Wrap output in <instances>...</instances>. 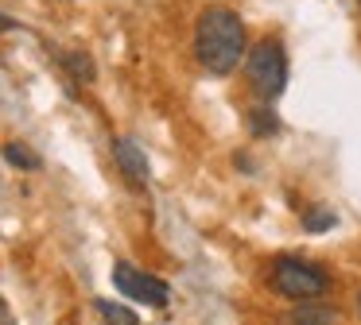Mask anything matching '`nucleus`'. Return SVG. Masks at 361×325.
<instances>
[{
    "label": "nucleus",
    "instance_id": "f257e3e1",
    "mask_svg": "<svg viewBox=\"0 0 361 325\" xmlns=\"http://www.w3.org/2000/svg\"><path fill=\"white\" fill-rule=\"evenodd\" d=\"M245 54V23L229 8H206L195 27V58L206 74H233Z\"/></svg>",
    "mask_w": 361,
    "mask_h": 325
},
{
    "label": "nucleus",
    "instance_id": "f03ea898",
    "mask_svg": "<svg viewBox=\"0 0 361 325\" xmlns=\"http://www.w3.org/2000/svg\"><path fill=\"white\" fill-rule=\"evenodd\" d=\"M245 74H249V85L257 97L276 101L288 85V54L276 39H260L249 54H245Z\"/></svg>",
    "mask_w": 361,
    "mask_h": 325
},
{
    "label": "nucleus",
    "instance_id": "7ed1b4c3",
    "mask_svg": "<svg viewBox=\"0 0 361 325\" xmlns=\"http://www.w3.org/2000/svg\"><path fill=\"white\" fill-rule=\"evenodd\" d=\"M272 286L291 302H314L330 291V279L314 263L303 260H276L272 263Z\"/></svg>",
    "mask_w": 361,
    "mask_h": 325
},
{
    "label": "nucleus",
    "instance_id": "20e7f679",
    "mask_svg": "<svg viewBox=\"0 0 361 325\" xmlns=\"http://www.w3.org/2000/svg\"><path fill=\"white\" fill-rule=\"evenodd\" d=\"M113 283L125 298H136V302H148V306H167L171 302V286L164 279L148 275L144 267H133V263H117L113 267Z\"/></svg>",
    "mask_w": 361,
    "mask_h": 325
},
{
    "label": "nucleus",
    "instance_id": "39448f33",
    "mask_svg": "<svg viewBox=\"0 0 361 325\" xmlns=\"http://www.w3.org/2000/svg\"><path fill=\"white\" fill-rule=\"evenodd\" d=\"M113 159H117L121 174L133 186H148V155H144L133 139H113Z\"/></svg>",
    "mask_w": 361,
    "mask_h": 325
},
{
    "label": "nucleus",
    "instance_id": "423d86ee",
    "mask_svg": "<svg viewBox=\"0 0 361 325\" xmlns=\"http://www.w3.org/2000/svg\"><path fill=\"white\" fill-rule=\"evenodd\" d=\"M338 314L330 306H319V302H299L288 314V325H334Z\"/></svg>",
    "mask_w": 361,
    "mask_h": 325
},
{
    "label": "nucleus",
    "instance_id": "0eeeda50",
    "mask_svg": "<svg viewBox=\"0 0 361 325\" xmlns=\"http://www.w3.org/2000/svg\"><path fill=\"white\" fill-rule=\"evenodd\" d=\"M97 310H102V317L109 325H140V317L133 314L128 306H121V302H109V298H97Z\"/></svg>",
    "mask_w": 361,
    "mask_h": 325
},
{
    "label": "nucleus",
    "instance_id": "6e6552de",
    "mask_svg": "<svg viewBox=\"0 0 361 325\" xmlns=\"http://www.w3.org/2000/svg\"><path fill=\"white\" fill-rule=\"evenodd\" d=\"M249 128H252V136H276L280 120H276L272 108H249Z\"/></svg>",
    "mask_w": 361,
    "mask_h": 325
},
{
    "label": "nucleus",
    "instance_id": "1a4fd4ad",
    "mask_svg": "<svg viewBox=\"0 0 361 325\" xmlns=\"http://www.w3.org/2000/svg\"><path fill=\"white\" fill-rule=\"evenodd\" d=\"M4 155H8V162H12V167L39 170V155H35V151H27L24 144H8V147H4Z\"/></svg>",
    "mask_w": 361,
    "mask_h": 325
},
{
    "label": "nucleus",
    "instance_id": "9d476101",
    "mask_svg": "<svg viewBox=\"0 0 361 325\" xmlns=\"http://www.w3.org/2000/svg\"><path fill=\"white\" fill-rule=\"evenodd\" d=\"M63 62L74 70V77H78V82H90V77H94V62H90L86 54H71V51H66Z\"/></svg>",
    "mask_w": 361,
    "mask_h": 325
},
{
    "label": "nucleus",
    "instance_id": "9b49d317",
    "mask_svg": "<svg viewBox=\"0 0 361 325\" xmlns=\"http://www.w3.org/2000/svg\"><path fill=\"white\" fill-rule=\"evenodd\" d=\"M303 224L311 232H322V229H330V224H334V213H330V209H311V213L303 217Z\"/></svg>",
    "mask_w": 361,
    "mask_h": 325
},
{
    "label": "nucleus",
    "instance_id": "f8f14e48",
    "mask_svg": "<svg viewBox=\"0 0 361 325\" xmlns=\"http://www.w3.org/2000/svg\"><path fill=\"white\" fill-rule=\"evenodd\" d=\"M0 325H16V317H12L8 306H0Z\"/></svg>",
    "mask_w": 361,
    "mask_h": 325
},
{
    "label": "nucleus",
    "instance_id": "ddd939ff",
    "mask_svg": "<svg viewBox=\"0 0 361 325\" xmlns=\"http://www.w3.org/2000/svg\"><path fill=\"white\" fill-rule=\"evenodd\" d=\"M357 310H361V294H357Z\"/></svg>",
    "mask_w": 361,
    "mask_h": 325
}]
</instances>
